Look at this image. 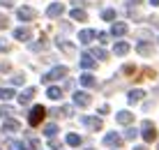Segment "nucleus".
<instances>
[{
	"label": "nucleus",
	"mask_w": 159,
	"mask_h": 150,
	"mask_svg": "<svg viewBox=\"0 0 159 150\" xmlns=\"http://www.w3.org/2000/svg\"><path fill=\"white\" fill-rule=\"evenodd\" d=\"M44 113H46V109L37 104V106H35V109L30 111V115H28V123H30L32 127H37V125H39L42 120H44Z\"/></svg>",
	"instance_id": "obj_1"
},
{
	"label": "nucleus",
	"mask_w": 159,
	"mask_h": 150,
	"mask_svg": "<svg viewBox=\"0 0 159 150\" xmlns=\"http://www.w3.org/2000/svg\"><path fill=\"white\" fill-rule=\"evenodd\" d=\"M141 134H143V138H145V141H155V138H157L155 125H152L150 120H145V123H143V127H141Z\"/></svg>",
	"instance_id": "obj_2"
},
{
	"label": "nucleus",
	"mask_w": 159,
	"mask_h": 150,
	"mask_svg": "<svg viewBox=\"0 0 159 150\" xmlns=\"http://www.w3.org/2000/svg\"><path fill=\"white\" fill-rule=\"evenodd\" d=\"M60 76H67V67H53L51 72H48L46 76H44V83H51V81H56V79H60Z\"/></svg>",
	"instance_id": "obj_3"
},
{
	"label": "nucleus",
	"mask_w": 159,
	"mask_h": 150,
	"mask_svg": "<svg viewBox=\"0 0 159 150\" xmlns=\"http://www.w3.org/2000/svg\"><path fill=\"white\" fill-rule=\"evenodd\" d=\"M122 141H125V138L120 136V134H116V132H108V134L104 136V143H106V146H113V148L122 146Z\"/></svg>",
	"instance_id": "obj_4"
},
{
	"label": "nucleus",
	"mask_w": 159,
	"mask_h": 150,
	"mask_svg": "<svg viewBox=\"0 0 159 150\" xmlns=\"http://www.w3.org/2000/svg\"><path fill=\"white\" fill-rule=\"evenodd\" d=\"M90 95L88 92H74V104L76 106H81V109H85V106H90Z\"/></svg>",
	"instance_id": "obj_5"
},
{
	"label": "nucleus",
	"mask_w": 159,
	"mask_h": 150,
	"mask_svg": "<svg viewBox=\"0 0 159 150\" xmlns=\"http://www.w3.org/2000/svg\"><path fill=\"white\" fill-rule=\"evenodd\" d=\"M16 16H19L21 21H32L35 19V9L32 7H19L16 9Z\"/></svg>",
	"instance_id": "obj_6"
},
{
	"label": "nucleus",
	"mask_w": 159,
	"mask_h": 150,
	"mask_svg": "<svg viewBox=\"0 0 159 150\" xmlns=\"http://www.w3.org/2000/svg\"><path fill=\"white\" fill-rule=\"evenodd\" d=\"M83 125L90 127V129H99V127H102V118H97V115H85Z\"/></svg>",
	"instance_id": "obj_7"
},
{
	"label": "nucleus",
	"mask_w": 159,
	"mask_h": 150,
	"mask_svg": "<svg viewBox=\"0 0 159 150\" xmlns=\"http://www.w3.org/2000/svg\"><path fill=\"white\" fill-rule=\"evenodd\" d=\"M65 12V5H60V2H53V5H48V9H46V14L51 16V19H56V16H60Z\"/></svg>",
	"instance_id": "obj_8"
},
{
	"label": "nucleus",
	"mask_w": 159,
	"mask_h": 150,
	"mask_svg": "<svg viewBox=\"0 0 159 150\" xmlns=\"http://www.w3.org/2000/svg\"><path fill=\"white\" fill-rule=\"evenodd\" d=\"M32 97H35V88H25V90L19 95V102H21V104H30Z\"/></svg>",
	"instance_id": "obj_9"
},
{
	"label": "nucleus",
	"mask_w": 159,
	"mask_h": 150,
	"mask_svg": "<svg viewBox=\"0 0 159 150\" xmlns=\"http://www.w3.org/2000/svg\"><path fill=\"white\" fill-rule=\"evenodd\" d=\"M14 37H16L19 42L30 40V28H16V30H14Z\"/></svg>",
	"instance_id": "obj_10"
},
{
	"label": "nucleus",
	"mask_w": 159,
	"mask_h": 150,
	"mask_svg": "<svg viewBox=\"0 0 159 150\" xmlns=\"http://www.w3.org/2000/svg\"><path fill=\"white\" fill-rule=\"evenodd\" d=\"M21 129V125L16 123V120H5V125H2V132H7V134H12V132H19Z\"/></svg>",
	"instance_id": "obj_11"
},
{
	"label": "nucleus",
	"mask_w": 159,
	"mask_h": 150,
	"mask_svg": "<svg viewBox=\"0 0 159 150\" xmlns=\"http://www.w3.org/2000/svg\"><path fill=\"white\" fill-rule=\"evenodd\" d=\"M125 32H127V23H113V28H111L113 37H122Z\"/></svg>",
	"instance_id": "obj_12"
},
{
	"label": "nucleus",
	"mask_w": 159,
	"mask_h": 150,
	"mask_svg": "<svg viewBox=\"0 0 159 150\" xmlns=\"http://www.w3.org/2000/svg\"><path fill=\"white\" fill-rule=\"evenodd\" d=\"M131 120H134V115H131L129 111H120V113H118V123L120 125H129Z\"/></svg>",
	"instance_id": "obj_13"
},
{
	"label": "nucleus",
	"mask_w": 159,
	"mask_h": 150,
	"mask_svg": "<svg viewBox=\"0 0 159 150\" xmlns=\"http://www.w3.org/2000/svg\"><path fill=\"white\" fill-rule=\"evenodd\" d=\"M81 65H83L85 69H92L97 65V60H92V55L90 53H83V58H81Z\"/></svg>",
	"instance_id": "obj_14"
},
{
	"label": "nucleus",
	"mask_w": 159,
	"mask_h": 150,
	"mask_svg": "<svg viewBox=\"0 0 159 150\" xmlns=\"http://www.w3.org/2000/svg\"><path fill=\"white\" fill-rule=\"evenodd\" d=\"M95 35H97L95 30H81V32H79V40L83 42V44H88V42L92 40V37H95Z\"/></svg>",
	"instance_id": "obj_15"
},
{
	"label": "nucleus",
	"mask_w": 159,
	"mask_h": 150,
	"mask_svg": "<svg viewBox=\"0 0 159 150\" xmlns=\"http://www.w3.org/2000/svg\"><path fill=\"white\" fill-rule=\"evenodd\" d=\"M90 55H95V58H99V60H106L108 58V51L106 49H92V51H88Z\"/></svg>",
	"instance_id": "obj_16"
},
{
	"label": "nucleus",
	"mask_w": 159,
	"mask_h": 150,
	"mask_svg": "<svg viewBox=\"0 0 159 150\" xmlns=\"http://www.w3.org/2000/svg\"><path fill=\"white\" fill-rule=\"evenodd\" d=\"M46 95H48V99H60V97H62V90L53 86V88H48V90H46Z\"/></svg>",
	"instance_id": "obj_17"
},
{
	"label": "nucleus",
	"mask_w": 159,
	"mask_h": 150,
	"mask_svg": "<svg viewBox=\"0 0 159 150\" xmlns=\"http://www.w3.org/2000/svg\"><path fill=\"white\" fill-rule=\"evenodd\" d=\"M81 83H83L85 88H92L97 81H95V76H92V74H83V76H81Z\"/></svg>",
	"instance_id": "obj_18"
},
{
	"label": "nucleus",
	"mask_w": 159,
	"mask_h": 150,
	"mask_svg": "<svg viewBox=\"0 0 159 150\" xmlns=\"http://www.w3.org/2000/svg\"><path fill=\"white\" fill-rule=\"evenodd\" d=\"M127 51H129V44L127 42H118L116 44V55H125Z\"/></svg>",
	"instance_id": "obj_19"
},
{
	"label": "nucleus",
	"mask_w": 159,
	"mask_h": 150,
	"mask_svg": "<svg viewBox=\"0 0 159 150\" xmlns=\"http://www.w3.org/2000/svg\"><path fill=\"white\" fill-rule=\"evenodd\" d=\"M12 97H16L12 88H0V99H5V102H7V99H12Z\"/></svg>",
	"instance_id": "obj_20"
},
{
	"label": "nucleus",
	"mask_w": 159,
	"mask_h": 150,
	"mask_svg": "<svg viewBox=\"0 0 159 150\" xmlns=\"http://www.w3.org/2000/svg\"><path fill=\"white\" fill-rule=\"evenodd\" d=\"M44 134H46L48 138H53V136L58 134V125H53V123H51V125H46V127H44Z\"/></svg>",
	"instance_id": "obj_21"
},
{
	"label": "nucleus",
	"mask_w": 159,
	"mask_h": 150,
	"mask_svg": "<svg viewBox=\"0 0 159 150\" xmlns=\"http://www.w3.org/2000/svg\"><path fill=\"white\" fill-rule=\"evenodd\" d=\"M141 97H145V92H143V90H131V92H129V102H131V104H136Z\"/></svg>",
	"instance_id": "obj_22"
},
{
	"label": "nucleus",
	"mask_w": 159,
	"mask_h": 150,
	"mask_svg": "<svg viewBox=\"0 0 159 150\" xmlns=\"http://www.w3.org/2000/svg\"><path fill=\"white\" fill-rule=\"evenodd\" d=\"M67 146H81V136L79 134H67Z\"/></svg>",
	"instance_id": "obj_23"
},
{
	"label": "nucleus",
	"mask_w": 159,
	"mask_h": 150,
	"mask_svg": "<svg viewBox=\"0 0 159 150\" xmlns=\"http://www.w3.org/2000/svg\"><path fill=\"white\" fill-rule=\"evenodd\" d=\"M69 16H72V19H76V21H85V19H88L85 12H81V9H72V12H69Z\"/></svg>",
	"instance_id": "obj_24"
},
{
	"label": "nucleus",
	"mask_w": 159,
	"mask_h": 150,
	"mask_svg": "<svg viewBox=\"0 0 159 150\" xmlns=\"http://www.w3.org/2000/svg\"><path fill=\"white\" fill-rule=\"evenodd\" d=\"M7 148H9V150H25L28 146H25V143H21V141H9Z\"/></svg>",
	"instance_id": "obj_25"
},
{
	"label": "nucleus",
	"mask_w": 159,
	"mask_h": 150,
	"mask_svg": "<svg viewBox=\"0 0 159 150\" xmlns=\"http://www.w3.org/2000/svg\"><path fill=\"white\" fill-rule=\"evenodd\" d=\"M12 115H14L12 106H0V118H12Z\"/></svg>",
	"instance_id": "obj_26"
},
{
	"label": "nucleus",
	"mask_w": 159,
	"mask_h": 150,
	"mask_svg": "<svg viewBox=\"0 0 159 150\" xmlns=\"http://www.w3.org/2000/svg\"><path fill=\"white\" fill-rule=\"evenodd\" d=\"M136 49H139V53H143V55H150L152 53V46H148V44H143V42H141Z\"/></svg>",
	"instance_id": "obj_27"
},
{
	"label": "nucleus",
	"mask_w": 159,
	"mask_h": 150,
	"mask_svg": "<svg viewBox=\"0 0 159 150\" xmlns=\"http://www.w3.org/2000/svg\"><path fill=\"white\" fill-rule=\"evenodd\" d=\"M102 19H104V21H113V19H116V12H113V9H104V12H102Z\"/></svg>",
	"instance_id": "obj_28"
},
{
	"label": "nucleus",
	"mask_w": 159,
	"mask_h": 150,
	"mask_svg": "<svg viewBox=\"0 0 159 150\" xmlns=\"http://www.w3.org/2000/svg\"><path fill=\"white\" fill-rule=\"evenodd\" d=\"M136 136H139V132H136V129H134V127H129V129H127V132H125V138H127V141H134V138H136Z\"/></svg>",
	"instance_id": "obj_29"
},
{
	"label": "nucleus",
	"mask_w": 159,
	"mask_h": 150,
	"mask_svg": "<svg viewBox=\"0 0 159 150\" xmlns=\"http://www.w3.org/2000/svg\"><path fill=\"white\" fill-rule=\"evenodd\" d=\"M12 83H14V86H21V83H23V74H16V76H12Z\"/></svg>",
	"instance_id": "obj_30"
},
{
	"label": "nucleus",
	"mask_w": 159,
	"mask_h": 150,
	"mask_svg": "<svg viewBox=\"0 0 159 150\" xmlns=\"http://www.w3.org/2000/svg\"><path fill=\"white\" fill-rule=\"evenodd\" d=\"M48 146H51L53 150H60V143H58V141H53V138H48Z\"/></svg>",
	"instance_id": "obj_31"
},
{
	"label": "nucleus",
	"mask_w": 159,
	"mask_h": 150,
	"mask_svg": "<svg viewBox=\"0 0 159 150\" xmlns=\"http://www.w3.org/2000/svg\"><path fill=\"white\" fill-rule=\"evenodd\" d=\"M9 49V44H7V40H0V51H7Z\"/></svg>",
	"instance_id": "obj_32"
},
{
	"label": "nucleus",
	"mask_w": 159,
	"mask_h": 150,
	"mask_svg": "<svg viewBox=\"0 0 159 150\" xmlns=\"http://www.w3.org/2000/svg\"><path fill=\"white\" fill-rule=\"evenodd\" d=\"M0 28H7V19L5 16H0Z\"/></svg>",
	"instance_id": "obj_33"
},
{
	"label": "nucleus",
	"mask_w": 159,
	"mask_h": 150,
	"mask_svg": "<svg viewBox=\"0 0 159 150\" xmlns=\"http://www.w3.org/2000/svg\"><path fill=\"white\" fill-rule=\"evenodd\" d=\"M0 5H5V7H12V0H0Z\"/></svg>",
	"instance_id": "obj_34"
},
{
	"label": "nucleus",
	"mask_w": 159,
	"mask_h": 150,
	"mask_svg": "<svg viewBox=\"0 0 159 150\" xmlns=\"http://www.w3.org/2000/svg\"><path fill=\"white\" fill-rule=\"evenodd\" d=\"M129 5H143V0H127Z\"/></svg>",
	"instance_id": "obj_35"
},
{
	"label": "nucleus",
	"mask_w": 159,
	"mask_h": 150,
	"mask_svg": "<svg viewBox=\"0 0 159 150\" xmlns=\"http://www.w3.org/2000/svg\"><path fill=\"white\" fill-rule=\"evenodd\" d=\"M134 150H148V148H145V146H136Z\"/></svg>",
	"instance_id": "obj_36"
},
{
	"label": "nucleus",
	"mask_w": 159,
	"mask_h": 150,
	"mask_svg": "<svg viewBox=\"0 0 159 150\" xmlns=\"http://www.w3.org/2000/svg\"><path fill=\"white\" fill-rule=\"evenodd\" d=\"M72 2H74V5H83V0H72Z\"/></svg>",
	"instance_id": "obj_37"
},
{
	"label": "nucleus",
	"mask_w": 159,
	"mask_h": 150,
	"mask_svg": "<svg viewBox=\"0 0 159 150\" xmlns=\"http://www.w3.org/2000/svg\"><path fill=\"white\" fill-rule=\"evenodd\" d=\"M150 2H152V5H159V0H150Z\"/></svg>",
	"instance_id": "obj_38"
},
{
	"label": "nucleus",
	"mask_w": 159,
	"mask_h": 150,
	"mask_svg": "<svg viewBox=\"0 0 159 150\" xmlns=\"http://www.w3.org/2000/svg\"><path fill=\"white\" fill-rule=\"evenodd\" d=\"M88 150H92V148H88Z\"/></svg>",
	"instance_id": "obj_39"
}]
</instances>
